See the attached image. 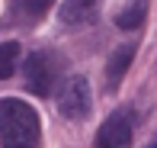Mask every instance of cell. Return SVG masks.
<instances>
[{
    "label": "cell",
    "mask_w": 157,
    "mask_h": 148,
    "mask_svg": "<svg viewBox=\"0 0 157 148\" xmlns=\"http://www.w3.org/2000/svg\"><path fill=\"white\" fill-rule=\"evenodd\" d=\"M58 113L64 119H87L93 113V94H90V81L83 74H71L58 84V94H55Z\"/></svg>",
    "instance_id": "cell-2"
},
{
    "label": "cell",
    "mask_w": 157,
    "mask_h": 148,
    "mask_svg": "<svg viewBox=\"0 0 157 148\" xmlns=\"http://www.w3.org/2000/svg\"><path fill=\"white\" fill-rule=\"evenodd\" d=\"M132 58H135V45H132V42L112 52L109 65H106V87H109V90H116L119 84H122V77L128 71V65H132Z\"/></svg>",
    "instance_id": "cell-7"
},
{
    "label": "cell",
    "mask_w": 157,
    "mask_h": 148,
    "mask_svg": "<svg viewBox=\"0 0 157 148\" xmlns=\"http://www.w3.org/2000/svg\"><path fill=\"white\" fill-rule=\"evenodd\" d=\"M144 16H147V0H135V3H128L116 16V26L125 29V32H132V29H138V26L144 23Z\"/></svg>",
    "instance_id": "cell-8"
},
{
    "label": "cell",
    "mask_w": 157,
    "mask_h": 148,
    "mask_svg": "<svg viewBox=\"0 0 157 148\" xmlns=\"http://www.w3.org/2000/svg\"><path fill=\"white\" fill-rule=\"evenodd\" d=\"M55 0H10V13H6V26H32L52 10Z\"/></svg>",
    "instance_id": "cell-6"
},
{
    "label": "cell",
    "mask_w": 157,
    "mask_h": 148,
    "mask_svg": "<svg viewBox=\"0 0 157 148\" xmlns=\"http://www.w3.org/2000/svg\"><path fill=\"white\" fill-rule=\"evenodd\" d=\"M135 110L132 106H119L116 113H109L103 126L96 132L93 148H132V135H135Z\"/></svg>",
    "instance_id": "cell-4"
},
{
    "label": "cell",
    "mask_w": 157,
    "mask_h": 148,
    "mask_svg": "<svg viewBox=\"0 0 157 148\" xmlns=\"http://www.w3.org/2000/svg\"><path fill=\"white\" fill-rule=\"evenodd\" d=\"M42 122L26 100L6 97L0 100V145L3 148H39Z\"/></svg>",
    "instance_id": "cell-1"
},
{
    "label": "cell",
    "mask_w": 157,
    "mask_h": 148,
    "mask_svg": "<svg viewBox=\"0 0 157 148\" xmlns=\"http://www.w3.org/2000/svg\"><path fill=\"white\" fill-rule=\"evenodd\" d=\"M144 148H157V135H154V138H151V145H144Z\"/></svg>",
    "instance_id": "cell-10"
},
{
    "label": "cell",
    "mask_w": 157,
    "mask_h": 148,
    "mask_svg": "<svg viewBox=\"0 0 157 148\" xmlns=\"http://www.w3.org/2000/svg\"><path fill=\"white\" fill-rule=\"evenodd\" d=\"M99 3L103 0H61L58 6V23L67 29H83L99 19Z\"/></svg>",
    "instance_id": "cell-5"
},
{
    "label": "cell",
    "mask_w": 157,
    "mask_h": 148,
    "mask_svg": "<svg viewBox=\"0 0 157 148\" xmlns=\"http://www.w3.org/2000/svg\"><path fill=\"white\" fill-rule=\"evenodd\" d=\"M19 68V42H0V81L13 77Z\"/></svg>",
    "instance_id": "cell-9"
},
{
    "label": "cell",
    "mask_w": 157,
    "mask_h": 148,
    "mask_svg": "<svg viewBox=\"0 0 157 148\" xmlns=\"http://www.w3.org/2000/svg\"><path fill=\"white\" fill-rule=\"evenodd\" d=\"M23 71H26V87H29L35 97H48L52 87H55V81H58L61 58L52 55V52H45V48H39V52H32L29 58L23 61Z\"/></svg>",
    "instance_id": "cell-3"
}]
</instances>
